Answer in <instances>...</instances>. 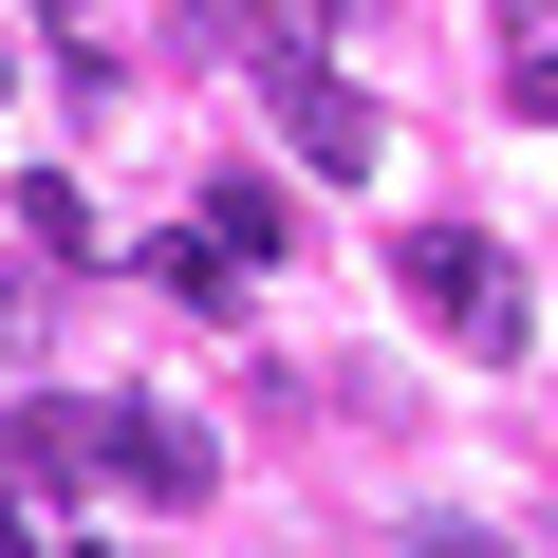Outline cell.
Listing matches in <instances>:
<instances>
[{"label":"cell","mask_w":558,"mask_h":558,"mask_svg":"<svg viewBox=\"0 0 558 558\" xmlns=\"http://www.w3.org/2000/svg\"><path fill=\"white\" fill-rule=\"evenodd\" d=\"M205 20V57H242V75H299L317 38H336V0H186Z\"/></svg>","instance_id":"277c9868"},{"label":"cell","mask_w":558,"mask_h":558,"mask_svg":"<svg viewBox=\"0 0 558 558\" xmlns=\"http://www.w3.org/2000/svg\"><path fill=\"white\" fill-rule=\"evenodd\" d=\"M20 242H38V260H94V205H75V168H57V186H20Z\"/></svg>","instance_id":"52a82bcc"},{"label":"cell","mask_w":558,"mask_h":558,"mask_svg":"<svg viewBox=\"0 0 558 558\" xmlns=\"http://www.w3.org/2000/svg\"><path fill=\"white\" fill-rule=\"evenodd\" d=\"M94 465H131V502H223V447H205L186 410H149V391L94 410Z\"/></svg>","instance_id":"3957f363"},{"label":"cell","mask_w":558,"mask_h":558,"mask_svg":"<svg viewBox=\"0 0 558 558\" xmlns=\"http://www.w3.org/2000/svg\"><path fill=\"white\" fill-rule=\"evenodd\" d=\"M502 94H521V131H558V38H521V57H502Z\"/></svg>","instance_id":"ba28073f"},{"label":"cell","mask_w":558,"mask_h":558,"mask_svg":"<svg viewBox=\"0 0 558 558\" xmlns=\"http://www.w3.org/2000/svg\"><path fill=\"white\" fill-rule=\"evenodd\" d=\"M391 279H410V317H428L447 354H521V260H502L484 223H410Z\"/></svg>","instance_id":"6da1fadb"},{"label":"cell","mask_w":558,"mask_h":558,"mask_svg":"<svg viewBox=\"0 0 558 558\" xmlns=\"http://www.w3.org/2000/svg\"><path fill=\"white\" fill-rule=\"evenodd\" d=\"M410 558H502V539H484V521H428V539H410Z\"/></svg>","instance_id":"9c48e42d"},{"label":"cell","mask_w":558,"mask_h":558,"mask_svg":"<svg viewBox=\"0 0 558 558\" xmlns=\"http://www.w3.org/2000/svg\"><path fill=\"white\" fill-rule=\"evenodd\" d=\"M75 558H112V539H75Z\"/></svg>","instance_id":"7c38bea8"},{"label":"cell","mask_w":558,"mask_h":558,"mask_svg":"<svg viewBox=\"0 0 558 558\" xmlns=\"http://www.w3.org/2000/svg\"><path fill=\"white\" fill-rule=\"evenodd\" d=\"M502 20H521V38H558V0H502Z\"/></svg>","instance_id":"8fae6325"},{"label":"cell","mask_w":558,"mask_h":558,"mask_svg":"<svg viewBox=\"0 0 558 558\" xmlns=\"http://www.w3.org/2000/svg\"><path fill=\"white\" fill-rule=\"evenodd\" d=\"M0 558H38V502H20V484H0Z\"/></svg>","instance_id":"30bf717a"},{"label":"cell","mask_w":558,"mask_h":558,"mask_svg":"<svg viewBox=\"0 0 558 558\" xmlns=\"http://www.w3.org/2000/svg\"><path fill=\"white\" fill-rule=\"evenodd\" d=\"M279 94V149H299L317 186H373V94L336 75V57H299V75H260Z\"/></svg>","instance_id":"7a4b0ae2"},{"label":"cell","mask_w":558,"mask_h":558,"mask_svg":"<svg viewBox=\"0 0 558 558\" xmlns=\"http://www.w3.org/2000/svg\"><path fill=\"white\" fill-rule=\"evenodd\" d=\"M0 484H94V391H20L0 410Z\"/></svg>","instance_id":"5b68a950"},{"label":"cell","mask_w":558,"mask_h":558,"mask_svg":"<svg viewBox=\"0 0 558 558\" xmlns=\"http://www.w3.org/2000/svg\"><path fill=\"white\" fill-rule=\"evenodd\" d=\"M205 242H223V260L260 279V260H279V186H205Z\"/></svg>","instance_id":"8992f818"},{"label":"cell","mask_w":558,"mask_h":558,"mask_svg":"<svg viewBox=\"0 0 558 558\" xmlns=\"http://www.w3.org/2000/svg\"><path fill=\"white\" fill-rule=\"evenodd\" d=\"M0 75H20V57H0Z\"/></svg>","instance_id":"4fadbf2b"}]
</instances>
